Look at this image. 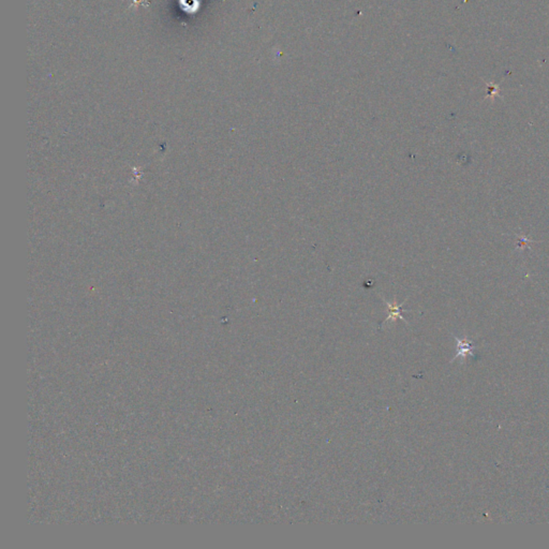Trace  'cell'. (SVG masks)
<instances>
[{"mask_svg": "<svg viewBox=\"0 0 549 549\" xmlns=\"http://www.w3.org/2000/svg\"><path fill=\"white\" fill-rule=\"evenodd\" d=\"M455 339L457 340V355L455 358L459 356L465 358L467 355L474 356V350L476 348L471 343V341L467 340V339H459L457 337Z\"/></svg>", "mask_w": 549, "mask_h": 549, "instance_id": "cell-2", "label": "cell"}, {"mask_svg": "<svg viewBox=\"0 0 549 549\" xmlns=\"http://www.w3.org/2000/svg\"><path fill=\"white\" fill-rule=\"evenodd\" d=\"M384 302L386 304V306H388V311H389V315H388V317L385 318L384 323L388 322V321H396V320H398V318H401V320L406 322L404 320V317L402 316V305H403V303L398 304L397 301H396V298H394V301H392V303L386 302V301H384ZM406 323H408V322H406Z\"/></svg>", "mask_w": 549, "mask_h": 549, "instance_id": "cell-1", "label": "cell"}]
</instances>
